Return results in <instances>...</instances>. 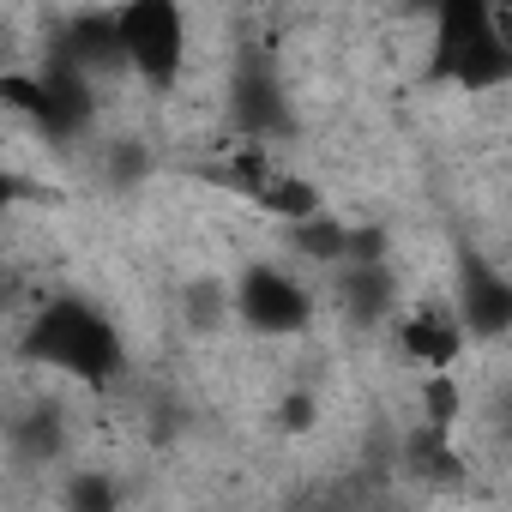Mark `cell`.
Masks as SVG:
<instances>
[{"label":"cell","instance_id":"1","mask_svg":"<svg viewBox=\"0 0 512 512\" xmlns=\"http://www.w3.org/2000/svg\"><path fill=\"white\" fill-rule=\"evenodd\" d=\"M19 356L31 368L79 380V386H109V380L127 374V338H121V326L97 302H85V296H49V302H37L31 320H25Z\"/></svg>","mask_w":512,"mask_h":512},{"label":"cell","instance_id":"2","mask_svg":"<svg viewBox=\"0 0 512 512\" xmlns=\"http://www.w3.org/2000/svg\"><path fill=\"white\" fill-rule=\"evenodd\" d=\"M428 73L458 91H494L512 73V13L506 0H434Z\"/></svg>","mask_w":512,"mask_h":512},{"label":"cell","instance_id":"3","mask_svg":"<svg viewBox=\"0 0 512 512\" xmlns=\"http://www.w3.org/2000/svg\"><path fill=\"white\" fill-rule=\"evenodd\" d=\"M121 67H133L139 85L169 91L187 73V7L181 0H121L109 13Z\"/></svg>","mask_w":512,"mask_h":512},{"label":"cell","instance_id":"4","mask_svg":"<svg viewBox=\"0 0 512 512\" xmlns=\"http://www.w3.org/2000/svg\"><path fill=\"white\" fill-rule=\"evenodd\" d=\"M229 314L260 338H296L314 326V290L284 266H247L229 290Z\"/></svg>","mask_w":512,"mask_h":512},{"label":"cell","instance_id":"5","mask_svg":"<svg viewBox=\"0 0 512 512\" xmlns=\"http://www.w3.org/2000/svg\"><path fill=\"white\" fill-rule=\"evenodd\" d=\"M464 320H458V308L452 302H422V308H410L404 320H398V350L428 374V368H458V356H464Z\"/></svg>","mask_w":512,"mask_h":512},{"label":"cell","instance_id":"6","mask_svg":"<svg viewBox=\"0 0 512 512\" xmlns=\"http://www.w3.org/2000/svg\"><path fill=\"white\" fill-rule=\"evenodd\" d=\"M458 320H464V338H500L512 320V284L494 266H470L458 290Z\"/></svg>","mask_w":512,"mask_h":512},{"label":"cell","instance_id":"7","mask_svg":"<svg viewBox=\"0 0 512 512\" xmlns=\"http://www.w3.org/2000/svg\"><path fill=\"white\" fill-rule=\"evenodd\" d=\"M247 193H253V205H260L272 223H302V217L320 211V187L308 175H296V169H266Z\"/></svg>","mask_w":512,"mask_h":512},{"label":"cell","instance_id":"8","mask_svg":"<svg viewBox=\"0 0 512 512\" xmlns=\"http://www.w3.org/2000/svg\"><path fill=\"white\" fill-rule=\"evenodd\" d=\"M181 314H187L193 332H217V326H229V290H223V278H199V284H187V290H181Z\"/></svg>","mask_w":512,"mask_h":512},{"label":"cell","instance_id":"9","mask_svg":"<svg viewBox=\"0 0 512 512\" xmlns=\"http://www.w3.org/2000/svg\"><path fill=\"white\" fill-rule=\"evenodd\" d=\"M25 199H43V187H37L31 175H13L7 163H0V211H13V205H25Z\"/></svg>","mask_w":512,"mask_h":512},{"label":"cell","instance_id":"10","mask_svg":"<svg viewBox=\"0 0 512 512\" xmlns=\"http://www.w3.org/2000/svg\"><path fill=\"white\" fill-rule=\"evenodd\" d=\"M284 428H290V434L314 428V398H308V392H290V398H284Z\"/></svg>","mask_w":512,"mask_h":512},{"label":"cell","instance_id":"11","mask_svg":"<svg viewBox=\"0 0 512 512\" xmlns=\"http://www.w3.org/2000/svg\"><path fill=\"white\" fill-rule=\"evenodd\" d=\"M404 7H416V13H428V7H434V0H404Z\"/></svg>","mask_w":512,"mask_h":512}]
</instances>
